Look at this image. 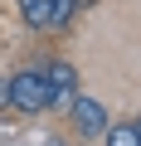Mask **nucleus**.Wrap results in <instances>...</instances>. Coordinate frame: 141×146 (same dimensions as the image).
<instances>
[{
    "label": "nucleus",
    "mask_w": 141,
    "mask_h": 146,
    "mask_svg": "<svg viewBox=\"0 0 141 146\" xmlns=\"http://www.w3.org/2000/svg\"><path fill=\"white\" fill-rule=\"evenodd\" d=\"M73 98H78V73H73V63H49V68H44V107L68 112Z\"/></svg>",
    "instance_id": "1"
},
{
    "label": "nucleus",
    "mask_w": 141,
    "mask_h": 146,
    "mask_svg": "<svg viewBox=\"0 0 141 146\" xmlns=\"http://www.w3.org/2000/svg\"><path fill=\"white\" fill-rule=\"evenodd\" d=\"M10 107H20V112H44V73H34V68L15 73V78H10Z\"/></svg>",
    "instance_id": "2"
},
{
    "label": "nucleus",
    "mask_w": 141,
    "mask_h": 146,
    "mask_svg": "<svg viewBox=\"0 0 141 146\" xmlns=\"http://www.w3.org/2000/svg\"><path fill=\"white\" fill-rule=\"evenodd\" d=\"M73 127L83 131V136H102L107 131V112H102V102L97 98H73Z\"/></svg>",
    "instance_id": "3"
},
{
    "label": "nucleus",
    "mask_w": 141,
    "mask_h": 146,
    "mask_svg": "<svg viewBox=\"0 0 141 146\" xmlns=\"http://www.w3.org/2000/svg\"><path fill=\"white\" fill-rule=\"evenodd\" d=\"M20 15L29 29H49V0H20Z\"/></svg>",
    "instance_id": "4"
},
{
    "label": "nucleus",
    "mask_w": 141,
    "mask_h": 146,
    "mask_svg": "<svg viewBox=\"0 0 141 146\" xmlns=\"http://www.w3.org/2000/svg\"><path fill=\"white\" fill-rule=\"evenodd\" d=\"M107 146H141V136L131 122H117V127H107Z\"/></svg>",
    "instance_id": "5"
},
{
    "label": "nucleus",
    "mask_w": 141,
    "mask_h": 146,
    "mask_svg": "<svg viewBox=\"0 0 141 146\" xmlns=\"http://www.w3.org/2000/svg\"><path fill=\"white\" fill-rule=\"evenodd\" d=\"M78 5H73V0H49V29H63L68 25V15H73Z\"/></svg>",
    "instance_id": "6"
},
{
    "label": "nucleus",
    "mask_w": 141,
    "mask_h": 146,
    "mask_svg": "<svg viewBox=\"0 0 141 146\" xmlns=\"http://www.w3.org/2000/svg\"><path fill=\"white\" fill-rule=\"evenodd\" d=\"M10 107V78H0V112Z\"/></svg>",
    "instance_id": "7"
},
{
    "label": "nucleus",
    "mask_w": 141,
    "mask_h": 146,
    "mask_svg": "<svg viewBox=\"0 0 141 146\" xmlns=\"http://www.w3.org/2000/svg\"><path fill=\"white\" fill-rule=\"evenodd\" d=\"M131 127H136V136H141V117H136V122H131Z\"/></svg>",
    "instance_id": "8"
}]
</instances>
